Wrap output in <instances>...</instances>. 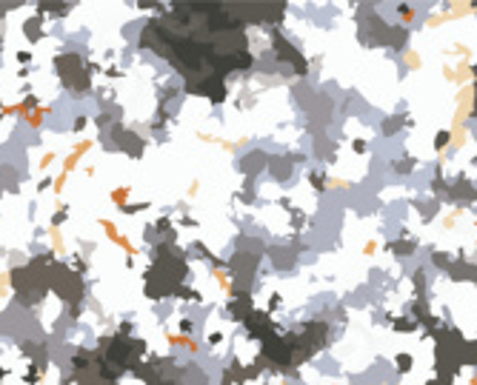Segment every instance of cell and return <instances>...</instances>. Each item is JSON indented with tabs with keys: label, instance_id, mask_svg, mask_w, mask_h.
Returning a JSON list of instances; mask_svg holds the SVG:
<instances>
[{
	"label": "cell",
	"instance_id": "6da1fadb",
	"mask_svg": "<svg viewBox=\"0 0 477 385\" xmlns=\"http://www.w3.org/2000/svg\"><path fill=\"white\" fill-rule=\"evenodd\" d=\"M472 100H475V89L472 86H463L457 91V112L452 117V128H463L466 126L469 114H472Z\"/></svg>",
	"mask_w": 477,
	"mask_h": 385
},
{
	"label": "cell",
	"instance_id": "7a4b0ae2",
	"mask_svg": "<svg viewBox=\"0 0 477 385\" xmlns=\"http://www.w3.org/2000/svg\"><path fill=\"white\" fill-rule=\"evenodd\" d=\"M403 63L411 68V71H417V68L423 66V60H420V55L414 52V49H409V52H403Z\"/></svg>",
	"mask_w": 477,
	"mask_h": 385
},
{
	"label": "cell",
	"instance_id": "3957f363",
	"mask_svg": "<svg viewBox=\"0 0 477 385\" xmlns=\"http://www.w3.org/2000/svg\"><path fill=\"white\" fill-rule=\"evenodd\" d=\"M455 55H460V57H472V49L469 46H463V43H455V49H452Z\"/></svg>",
	"mask_w": 477,
	"mask_h": 385
},
{
	"label": "cell",
	"instance_id": "277c9868",
	"mask_svg": "<svg viewBox=\"0 0 477 385\" xmlns=\"http://www.w3.org/2000/svg\"><path fill=\"white\" fill-rule=\"evenodd\" d=\"M375 251H377V240H369V243L363 246V254H366V257H372Z\"/></svg>",
	"mask_w": 477,
	"mask_h": 385
},
{
	"label": "cell",
	"instance_id": "5b68a950",
	"mask_svg": "<svg viewBox=\"0 0 477 385\" xmlns=\"http://www.w3.org/2000/svg\"><path fill=\"white\" fill-rule=\"evenodd\" d=\"M443 77L449 80V83H455V68H452V66H443Z\"/></svg>",
	"mask_w": 477,
	"mask_h": 385
},
{
	"label": "cell",
	"instance_id": "8992f818",
	"mask_svg": "<svg viewBox=\"0 0 477 385\" xmlns=\"http://www.w3.org/2000/svg\"><path fill=\"white\" fill-rule=\"evenodd\" d=\"M354 151H366V143H363V140H354Z\"/></svg>",
	"mask_w": 477,
	"mask_h": 385
},
{
	"label": "cell",
	"instance_id": "52a82bcc",
	"mask_svg": "<svg viewBox=\"0 0 477 385\" xmlns=\"http://www.w3.org/2000/svg\"><path fill=\"white\" fill-rule=\"evenodd\" d=\"M472 385H477V377H472Z\"/></svg>",
	"mask_w": 477,
	"mask_h": 385
}]
</instances>
